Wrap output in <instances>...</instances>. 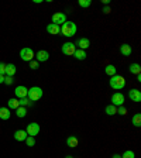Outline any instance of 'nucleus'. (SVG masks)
Wrapping results in <instances>:
<instances>
[{"mask_svg":"<svg viewBox=\"0 0 141 158\" xmlns=\"http://www.w3.org/2000/svg\"><path fill=\"white\" fill-rule=\"evenodd\" d=\"M76 24L73 23V21H68L66 20L65 23L62 24V27H61V34L65 37H73L76 34Z\"/></svg>","mask_w":141,"mask_h":158,"instance_id":"f257e3e1","label":"nucleus"},{"mask_svg":"<svg viewBox=\"0 0 141 158\" xmlns=\"http://www.w3.org/2000/svg\"><path fill=\"white\" fill-rule=\"evenodd\" d=\"M126 86V79L120 75H114L110 78V88L114 90H120Z\"/></svg>","mask_w":141,"mask_h":158,"instance_id":"f03ea898","label":"nucleus"},{"mask_svg":"<svg viewBox=\"0 0 141 158\" xmlns=\"http://www.w3.org/2000/svg\"><path fill=\"white\" fill-rule=\"evenodd\" d=\"M27 98L31 100V102H37L43 98V89L39 86H33V88L28 89V93H27Z\"/></svg>","mask_w":141,"mask_h":158,"instance_id":"7ed1b4c3","label":"nucleus"},{"mask_svg":"<svg viewBox=\"0 0 141 158\" xmlns=\"http://www.w3.org/2000/svg\"><path fill=\"white\" fill-rule=\"evenodd\" d=\"M34 56H35L34 51H33L31 48H28V47H26V48H23L21 51H20V58L23 59V61H26V62H30V61H33Z\"/></svg>","mask_w":141,"mask_h":158,"instance_id":"20e7f679","label":"nucleus"},{"mask_svg":"<svg viewBox=\"0 0 141 158\" xmlns=\"http://www.w3.org/2000/svg\"><path fill=\"white\" fill-rule=\"evenodd\" d=\"M51 20H52V24L61 26V24H64L66 21V16H65V13H62V11H58V13H54L52 14Z\"/></svg>","mask_w":141,"mask_h":158,"instance_id":"39448f33","label":"nucleus"},{"mask_svg":"<svg viewBox=\"0 0 141 158\" xmlns=\"http://www.w3.org/2000/svg\"><path fill=\"white\" fill-rule=\"evenodd\" d=\"M61 51H62V54L64 55H73L75 54V51H76V45L73 43H65L62 45V48H61Z\"/></svg>","mask_w":141,"mask_h":158,"instance_id":"423d86ee","label":"nucleus"},{"mask_svg":"<svg viewBox=\"0 0 141 158\" xmlns=\"http://www.w3.org/2000/svg\"><path fill=\"white\" fill-rule=\"evenodd\" d=\"M123 103H124V95L120 92H116L112 95V105L113 106H123Z\"/></svg>","mask_w":141,"mask_h":158,"instance_id":"0eeeda50","label":"nucleus"},{"mask_svg":"<svg viewBox=\"0 0 141 158\" xmlns=\"http://www.w3.org/2000/svg\"><path fill=\"white\" fill-rule=\"evenodd\" d=\"M26 131L30 137H34V135H37L39 133V124H37V123H30V124H27Z\"/></svg>","mask_w":141,"mask_h":158,"instance_id":"6e6552de","label":"nucleus"},{"mask_svg":"<svg viewBox=\"0 0 141 158\" xmlns=\"http://www.w3.org/2000/svg\"><path fill=\"white\" fill-rule=\"evenodd\" d=\"M34 58H37V62H45V61H48L49 59V52L48 51H45V49H41V51H38V52L35 54V56Z\"/></svg>","mask_w":141,"mask_h":158,"instance_id":"1a4fd4ad","label":"nucleus"},{"mask_svg":"<svg viewBox=\"0 0 141 158\" xmlns=\"http://www.w3.org/2000/svg\"><path fill=\"white\" fill-rule=\"evenodd\" d=\"M128 98H130V100L131 102H141V92L138 90V89H131V90H128Z\"/></svg>","mask_w":141,"mask_h":158,"instance_id":"9d476101","label":"nucleus"},{"mask_svg":"<svg viewBox=\"0 0 141 158\" xmlns=\"http://www.w3.org/2000/svg\"><path fill=\"white\" fill-rule=\"evenodd\" d=\"M14 93H16V98L17 99H23V98H27V93H28V89L26 88V86L20 85L16 88V90H14Z\"/></svg>","mask_w":141,"mask_h":158,"instance_id":"9b49d317","label":"nucleus"},{"mask_svg":"<svg viewBox=\"0 0 141 158\" xmlns=\"http://www.w3.org/2000/svg\"><path fill=\"white\" fill-rule=\"evenodd\" d=\"M75 45H78L79 49H83V51H86V49L90 47V41H89L88 38H85V37H82V38H79L78 41H76Z\"/></svg>","mask_w":141,"mask_h":158,"instance_id":"f8f14e48","label":"nucleus"},{"mask_svg":"<svg viewBox=\"0 0 141 158\" xmlns=\"http://www.w3.org/2000/svg\"><path fill=\"white\" fill-rule=\"evenodd\" d=\"M47 33L48 34H52V35H58L61 34V26H56V24H48L47 26Z\"/></svg>","mask_w":141,"mask_h":158,"instance_id":"ddd939ff","label":"nucleus"},{"mask_svg":"<svg viewBox=\"0 0 141 158\" xmlns=\"http://www.w3.org/2000/svg\"><path fill=\"white\" fill-rule=\"evenodd\" d=\"M28 137V134H27L26 130H17V131H14V140L16 141H26V138Z\"/></svg>","mask_w":141,"mask_h":158,"instance_id":"4468645a","label":"nucleus"},{"mask_svg":"<svg viewBox=\"0 0 141 158\" xmlns=\"http://www.w3.org/2000/svg\"><path fill=\"white\" fill-rule=\"evenodd\" d=\"M78 144H79V140L75 135H69V137L66 138V145H68V147L75 148V147H78Z\"/></svg>","mask_w":141,"mask_h":158,"instance_id":"2eb2a0df","label":"nucleus"},{"mask_svg":"<svg viewBox=\"0 0 141 158\" xmlns=\"http://www.w3.org/2000/svg\"><path fill=\"white\" fill-rule=\"evenodd\" d=\"M120 52H122V55H124V56H130L133 52V49L128 44H123V45L120 47Z\"/></svg>","mask_w":141,"mask_h":158,"instance_id":"dca6fc26","label":"nucleus"},{"mask_svg":"<svg viewBox=\"0 0 141 158\" xmlns=\"http://www.w3.org/2000/svg\"><path fill=\"white\" fill-rule=\"evenodd\" d=\"M11 113H10V109L9 107H0V118L2 120H9Z\"/></svg>","mask_w":141,"mask_h":158,"instance_id":"f3484780","label":"nucleus"},{"mask_svg":"<svg viewBox=\"0 0 141 158\" xmlns=\"http://www.w3.org/2000/svg\"><path fill=\"white\" fill-rule=\"evenodd\" d=\"M16 71H17V68H16V65L14 64H7L6 65V76H14V73H16Z\"/></svg>","mask_w":141,"mask_h":158,"instance_id":"a211bd4d","label":"nucleus"},{"mask_svg":"<svg viewBox=\"0 0 141 158\" xmlns=\"http://www.w3.org/2000/svg\"><path fill=\"white\" fill-rule=\"evenodd\" d=\"M72 56H75V58L79 59V61H83V59H86V56H88V55H86V51H83V49H79V48H78Z\"/></svg>","mask_w":141,"mask_h":158,"instance_id":"6ab92c4d","label":"nucleus"},{"mask_svg":"<svg viewBox=\"0 0 141 158\" xmlns=\"http://www.w3.org/2000/svg\"><path fill=\"white\" fill-rule=\"evenodd\" d=\"M105 112L107 116H113V114H117V107L113 105H107L105 109Z\"/></svg>","mask_w":141,"mask_h":158,"instance_id":"aec40b11","label":"nucleus"},{"mask_svg":"<svg viewBox=\"0 0 141 158\" xmlns=\"http://www.w3.org/2000/svg\"><path fill=\"white\" fill-rule=\"evenodd\" d=\"M105 73L107 76H110V78H112V76H114L116 75V66L114 65H107L105 68Z\"/></svg>","mask_w":141,"mask_h":158,"instance_id":"412c9836","label":"nucleus"},{"mask_svg":"<svg viewBox=\"0 0 141 158\" xmlns=\"http://www.w3.org/2000/svg\"><path fill=\"white\" fill-rule=\"evenodd\" d=\"M130 72L134 73V75H140V72H141L140 64H131V65H130Z\"/></svg>","mask_w":141,"mask_h":158,"instance_id":"4be33fe9","label":"nucleus"},{"mask_svg":"<svg viewBox=\"0 0 141 158\" xmlns=\"http://www.w3.org/2000/svg\"><path fill=\"white\" fill-rule=\"evenodd\" d=\"M16 114H17V117H20V118H23V117H26L27 116V109L26 107H17L16 109Z\"/></svg>","mask_w":141,"mask_h":158,"instance_id":"5701e85b","label":"nucleus"},{"mask_svg":"<svg viewBox=\"0 0 141 158\" xmlns=\"http://www.w3.org/2000/svg\"><path fill=\"white\" fill-rule=\"evenodd\" d=\"M131 123L135 126V127H140V126H141V114H140V113H135V114L133 116Z\"/></svg>","mask_w":141,"mask_h":158,"instance_id":"b1692460","label":"nucleus"},{"mask_svg":"<svg viewBox=\"0 0 141 158\" xmlns=\"http://www.w3.org/2000/svg\"><path fill=\"white\" fill-rule=\"evenodd\" d=\"M17 107H20L19 99H9V109H14L16 110Z\"/></svg>","mask_w":141,"mask_h":158,"instance_id":"393cba45","label":"nucleus"},{"mask_svg":"<svg viewBox=\"0 0 141 158\" xmlns=\"http://www.w3.org/2000/svg\"><path fill=\"white\" fill-rule=\"evenodd\" d=\"M19 102H20V106H21V107H26V106H30L31 105V100H30L28 98H23V99H19Z\"/></svg>","mask_w":141,"mask_h":158,"instance_id":"a878e982","label":"nucleus"},{"mask_svg":"<svg viewBox=\"0 0 141 158\" xmlns=\"http://www.w3.org/2000/svg\"><path fill=\"white\" fill-rule=\"evenodd\" d=\"M122 158H135V154L131 151V150H127V151L123 152Z\"/></svg>","mask_w":141,"mask_h":158,"instance_id":"bb28decb","label":"nucleus"},{"mask_svg":"<svg viewBox=\"0 0 141 158\" xmlns=\"http://www.w3.org/2000/svg\"><path fill=\"white\" fill-rule=\"evenodd\" d=\"M78 4L81 7H89L90 4H92V0H79Z\"/></svg>","mask_w":141,"mask_h":158,"instance_id":"cd10ccee","label":"nucleus"},{"mask_svg":"<svg viewBox=\"0 0 141 158\" xmlns=\"http://www.w3.org/2000/svg\"><path fill=\"white\" fill-rule=\"evenodd\" d=\"M26 144L28 145V147H34V145H35V140H34V137H27L26 138Z\"/></svg>","mask_w":141,"mask_h":158,"instance_id":"c85d7f7f","label":"nucleus"},{"mask_svg":"<svg viewBox=\"0 0 141 158\" xmlns=\"http://www.w3.org/2000/svg\"><path fill=\"white\" fill-rule=\"evenodd\" d=\"M117 114H120V116H126V114H127V109H126L124 106H118V109H117Z\"/></svg>","mask_w":141,"mask_h":158,"instance_id":"c756f323","label":"nucleus"},{"mask_svg":"<svg viewBox=\"0 0 141 158\" xmlns=\"http://www.w3.org/2000/svg\"><path fill=\"white\" fill-rule=\"evenodd\" d=\"M13 82H14L13 76H4V83H6V85H11Z\"/></svg>","mask_w":141,"mask_h":158,"instance_id":"7c9ffc66","label":"nucleus"},{"mask_svg":"<svg viewBox=\"0 0 141 158\" xmlns=\"http://www.w3.org/2000/svg\"><path fill=\"white\" fill-rule=\"evenodd\" d=\"M38 66H39V64L37 62V61H34V59H33V61H30V68H31V69H37Z\"/></svg>","mask_w":141,"mask_h":158,"instance_id":"2f4dec72","label":"nucleus"},{"mask_svg":"<svg viewBox=\"0 0 141 158\" xmlns=\"http://www.w3.org/2000/svg\"><path fill=\"white\" fill-rule=\"evenodd\" d=\"M6 64H3V62H0V75H6Z\"/></svg>","mask_w":141,"mask_h":158,"instance_id":"473e14b6","label":"nucleus"},{"mask_svg":"<svg viewBox=\"0 0 141 158\" xmlns=\"http://www.w3.org/2000/svg\"><path fill=\"white\" fill-rule=\"evenodd\" d=\"M110 11H112V9H110L109 6H105V7H103V13H105V14H109Z\"/></svg>","mask_w":141,"mask_h":158,"instance_id":"72a5a7b5","label":"nucleus"},{"mask_svg":"<svg viewBox=\"0 0 141 158\" xmlns=\"http://www.w3.org/2000/svg\"><path fill=\"white\" fill-rule=\"evenodd\" d=\"M4 76L6 75H0V83H4Z\"/></svg>","mask_w":141,"mask_h":158,"instance_id":"f704fd0d","label":"nucleus"},{"mask_svg":"<svg viewBox=\"0 0 141 158\" xmlns=\"http://www.w3.org/2000/svg\"><path fill=\"white\" fill-rule=\"evenodd\" d=\"M112 158H122V155H118V154H114V155H113Z\"/></svg>","mask_w":141,"mask_h":158,"instance_id":"c9c22d12","label":"nucleus"},{"mask_svg":"<svg viewBox=\"0 0 141 158\" xmlns=\"http://www.w3.org/2000/svg\"><path fill=\"white\" fill-rule=\"evenodd\" d=\"M65 158H73V157H71V155H68V157H65Z\"/></svg>","mask_w":141,"mask_h":158,"instance_id":"e433bc0d","label":"nucleus"}]
</instances>
